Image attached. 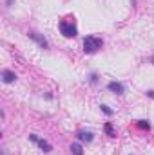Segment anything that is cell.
<instances>
[{
	"instance_id": "1",
	"label": "cell",
	"mask_w": 154,
	"mask_h": 155,
	"mask_svg": "<svg viewBox=\"0 0 154 155\" xmlns=\"http://www.w3.org/2000/svg\"><path fill=\"white\" fill-rule=\"evenodd\" d=\"M102 45H103V40L100 38V36H94V35H91V36H87V38L83 40V51L87 54H93V52L100 51Z\"/></svg>"
},
{
	"instance_id": "2",
	"label": "cell",
	"mask_w": 154,
	"mask_h": 155,
	"mask_svg": "<svg viewBox=\"0 0 154 155\" xmlns=\"http://www.w3.org/2000/svg\"><path fill=\"white\" fill-rule=\"evenodd\" d=\"M58 27H60V33H62L65 38H75L78 35L76 25H75L73 22H69V20H62V22L58 24Z\"/></svg>"
},
{
	"instance_id": "3",
	"label": "cell",
	"mask_w": 154,
	"mask_h": 155,
	"mask_svg": "<svg viewBox=\"0 0 154 155\" xmlns=\"http://www.w3.org/2000/svg\"><path fill=\"white\" fill-rule=\"evenodd\" d=\"M29 139H31L33 143H37L40 148H42V152H45V153H49V152L53 150V148H51V144H49L47 141H44V139H38V137H37L35 134H31V135H29Z\"/></svg>"
},
{
	"instance_id": "4",
	"label": "cell",
	"mask_w": 154,
	"mask_h": 155,
	"mask_svg": "<svg viewBox=\"0 0 154 155\" xmlns=\"http://www.w3.org/2000/svg\"><path fill=\"white\" fill-rule=\"evenodd\" d=\"M29 38H31V40H35V41L38 43V45L42 47V49H47V47H49L47 40L44 38V36H42L40 33H37V31H31V33H29Z\"/></svg>"
},
{
	"instance_id": "5",
	"label": "cell",
	"mask_w": 154,
	"mask_h": 155,
	"mask_svg": "<svg viewBox=\"0 0 154 155\" xmlns=\"http://www.w3.org/2000/svg\"><path fill=\"white\" fill-rule=\"evenodd\" d=\"M107 88H109L111 92H114V94H118V96L125 92V88H123V85H121V83H118V81H111V83L107 85Z\"/></svg>"
},
{
	"instance_id": "6",
	"label": "cell",
	"mask_w": 154,
	"mask_h": 155,
	"mask_svg": "<svg viewBox=\"0 0 154 155\" xmlns=\"http://www.w3.org/2000/svg\"><path fill=\"white\" fill-rule=\"evenodd\" d=\"M15 79H16V74H15L13 71H7V69L2 71V81H4V83H13Z\"/></svg>"
},
{
	"instance_id": "7",
	"label": "cell",
	"mask_w": 154,
	"mask_h": 155,
	"mask_svg": "<svg viewBox=\"0 0 154 155\" xmlns=\"http://www.w3.org/2000/svg\"><path fill=\"white\" fill-rule=\"evenodd\" d=\"M78 139H80V141H83V143H91L94 137H93V134H91V132L82 130V132H78Z\"/></svg>"
},
{
	"instance_id": "8",
	"label": "cell",
	"mask_w": 154,
	"mask_h": 155,
	"mask_svg": "<svg viewBox=\"0 0 154 155\" xmlns=\"http://www.w3.org/2000/svg\"><path fill=\"white\" fill-rule=\"evenodd\" d=\"M71 153L73 155H83V148H82V144H78V143L71 144Z\"/></svg>"
},
{
	"instance_id": "9",
	"label": "cell",
	"mask_w": 154,
	"mask_h": 155,
	"mask_svg": "<svg viewBox=\"0 0 154 155\" xmlns=\"http://www.w3.org/2000/svg\"><path fill=\"white\" fill-rule=\"evenodd\" d=\"M103 128H105V132H107V135H109V137H116V132L113 130V124H111V123H105V126H103Z\"/></svg>"
},
{
	"instance_id": "10",
	"label": "cell",
	"mask_w": 154,
	"mask_h": 155,
	"mask_svg": "<svg viewBox=\"0 0 154 155\" xmlns=\"http://www.w3.org/2000/svg\"><path fill=\"white\" fill-rule=\"evenodd\" d=\"M136 124H138V128H142V130H149V128H151V124H149L145 119H138Z\"/></svg>"
},
{
	"instance_id": "11",
	"label": "cell",
	"mask_w": 154,
	"mask_h": 155,
	"mask_svg": "<svg viewBox=\"0 0 154 155\" xmlns=\"http://www.w3.org/2000/svg\"><path fill=\"white\" fill-rule=\"evenodd\" d=\"M100 108H102V110H103V112H105V114H107V116H113V110H111V108H107V107H105V105H102V107H100Z\"/></svg>"
},
{
	"instance_id": "12",
	"label": "cell",
	"mask_w": 154,
	"mask_h": 155,
	"mask_svg": "<svg viewBox=\"0 0 154 155\" xmlns=\"http://www.w3.org/2000/svg\"><path fill=\"white\" fill-rule=\"evenodd\" d=\"M91 81H93V83H96V81H98V76H96V74H93V76H91Z\"/></svg>"
},
{
	"instance_id": "13",
	"label": "cell",
	"mask_w": 154,
	"mask_h": 155,
	"mask_svg": "<svg viewBox=\"0 0 154 155\" xmlns=\"http://www.w3.org/2000/svg\"><path fill=\"white\" fill-rule=\"evenodd\" d=\"M147 96H149V97H152V99H154V90H149V92H147Z\"/></svg>"
},
{
	"instance_id": "14",
	"label": "cell",
	"mask_w": 154,
	"mask_h": 155,
	"mask_svg": "<svg viewBox=\"0 0 154 155\" xmlns=\"http://www.w3.org/2000/svg\"><path fill=\"white\" fill-rule=\"evenodd\" d=\"M152 65H154V56H152Z\"/></svg>"
}]
</instances>
